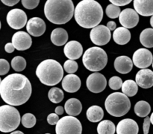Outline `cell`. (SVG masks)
I'll return each mask as SVG.
<instances>
[{
	"mask_svg": "<svg viewBox=\"0 0 153 134\" xmlns=\"http://www.w3.org/2000/svg\"><path fill=\"white\" fill-rule=\"evenodd\" d=\"M137 86L143 89H149L153 86V71L149 68H143L137 73L135 77Z\"/></svg>",
	"mask_w": 153,
	"mask_h": 134,
	"instance_id": "cell-18",
	"label": "cell"
},
{
	"mask_svg": "<svg viewBox=\"0 0 153 134\" xmlns=\"http://www.w3.org/2000/svg\"><path fill=\"white\" fill-rule=\"evenodd\" d=\"M11 66L16 71H23L26 67V61L21 56L14 57L11 60Z\"/></svg>",
	"mask_w": 153,
	"mask_h": 134,
	"instance_id": "cell-31",
	"label": "cell"
},
{
	"mask_svg": "<svg viewBox=\"0 0 153 134\" xmlns=\"http://www.w3.org/2000/svg\"><path fill=\"white\" fill-rule=\"evenodd\" d=\"M88 89L94 93H100L105 89L107 86V80L102 74L94 72L90 74L86 80Z\"/></svg>",
	"mask_w": 153,
	"mask_h": 134,
	"instance_id": "cell-11",
	"label": "cell"
},
{
	"mask_svg": "<svg viewBox=\"0 0 153 134\" xmlns=\"http://www.w3.org/2000/svg\"><path fill=\"white\" fill-rule=\"evenodd\" d=\"M10 69L9 63L4 59H0V75H4Z\"/></svg>",
	"mask_w": 153,
	"mask_h": 134,
	"instance_id": "cell-37",
	"label": "cell"
},
{
	"mask_svg": "<svg viewBox=\"0 0 153 134\" xmlns=\"http://www.w3.org/2000/svg\"><path fill=\"white\" fill-rule=\"evenodd\" d=\"M151 107L148 102L145 101H140L134 105V113L139 117H147L150 113Z\"/></svg>",
	"mask_w": 153,
	"mask_h": 134,
	"instance_id": "cell-27",
	"label": "cell"
},
{
	"mask_svg": "<svg viewBox=\"0 0 153 134\" xmlns=\"http://www.w3.org/2000/svg\"><path fill=\"white\" fill-rule=\"evenodd\" d=\"M12 44L18 51H25L29 49L32 44L31 37L25 31H17L12 37Z\"/></svg>",
	"mask_w": 153,
	"mask_h": 134,
	"instance_id": "cell-14",
	"label": "cell"
},
{
	"mask_svg": "<svg viewBox=\"0 0 153 134\" xmlns=\"http://www.w3.org/2000/svg\"><path fill=\"white\" fill-rule=\"evenodd\" d=\"M81 80L77 75L70 74L66 75L62 80V87L66 92L74 93L81 87Z\"/></svg>",
	"mask_w": 153,
	"mask_h": 134,
	"instance_id": "cell-19",
	"label": "cell"
},
{
	"mask_svg": "<svg viewBox=\"0 0 153 134\" xmlns=\"http://www.w3.org/2000/svg\"><path fill=\"white\" fill-rule=\"evenodd\" d=\"M59 119V117L56 113H51L47 116V122L50 125H56Z\"/></svg>",
	"mask_w": 153,
	"mask_h": 134,
	"instance_id": "cell-38",
	"label": "cell"
},
{
	"mask_svg": "<svg viewBox=\"0 0 153 134\" xmlns=\"http://www.w3.org/2000/svg\"><path fill=\"white\" fill-rule=\"evenodd\" d=\"M22 4L28 10H31L38 6L40 1L39 0H22Z\"/></svg>",
	"mask_w": 153,
	"mask_h": 134,
	"instance_id": "cell-36",
	"label": "cell"
},
{
	"mask_svg": "<svg viewBox=\"0 0 153 134\" xmlns=\"http://www.w3.org/2000/svg\"><path fill=\"white\" fill-rule=\"evenodd\" d=\"M105 107L108 113L114 117H121L128 113L131 101L128 97L121 92H114L107 97Z\"/></svg>",
	"mask_w": 153,
	"mask_h": 134,
	"instance_id": "cell-5",
	"label": "cell"
},
{
	"mask_svg": "<svg viewBox=\"0 0 153 134\" xmlns=\"http://www.w3.org/2000/svg\"><path fill=\"white\" fill-rule=\"evenodd\" d=\"M106 15L111 19H116L119 17L120 15V7L114 5V4H110L106 7Z\"/></svg>",
	"mask_w": 153,
	"mask_h": 134,
	"instance_id": "cell-33",
	"label": "cell"
},
{
	"mask_svg": "<svg viewBox=\"0 0 153 134\" xmlns=\"http://www.w3.org/2000/svg\"><path fill=\"white\" fill-rule=\"evenodd\" d=\"M82 62L85 68L89 71H101L107 65L108 55L101 48L91 47L84 53Z\"/></svg>",
	"mask_w": 153,
	"mask_h": 134,
	"instance_id": "cell-6",
	"label": "cell"
},
{
	"mask_svg": "<svg viewBox=\"0 0 153 134\" xmlns=\"http://www.w3.org/2000/svg\"><path fill=\"white\" fill-rule=\"evenodd\" d=\"M7 22L13 29L19 30L27 25V15L22 10L19 8L12 9L7 14Z\"/></svg>",
	"mask_w": 153,
	"mask_h": 134,
	"instance_id": "cell-9",
	"label": "cell"
},
{
	"mask_svg": "<svg viewBox=\"0 0 153 134\" xmlns=\"http://www.w3.org/2000/svg\"><path fill=\"white\" fill-rule=\"evenodd\" d=\"M133 64L139 68H146L151 66L153 62V56L152 52L147 49H137L133 54Z\"/></svg>",
	"mask_w": 153,
	"mask_h": 134,
	"instance_id": "cell-12",
	"label": "cell"
},
{
	"mask_svg": "<svg viewBox=\"0 0 153 134\" xmlns=\"http://www.w3.org/2000/svg\"><path fill=\"white\" fill-rule=\"evenodd\" d=\"M140 43L146 48H153V28H146L140 34Z\"/></svg>",
	"mask_w": 153,
	"mask_h": 134,
	"instance_id": "cell-29",
	"label": "cell"
},
{
	"mask_svg": "<svg viewBox=\"0 0 153 134\" xmlns=\"http://www.w3.org/2000/svg\"><path fill=\"white\" fill-rule=\"evenodd\" d=\"M110 1L112 4H114V5L119 7V6L127 5L131 3V0H110Z\"/></svg>",
	"mask_w": 153,
	"mask_h": 134,
	"instance_id": "cell-40",
	"label": "cell"
},
{
	"mask_svg": "<svg viewBox=\"0 0 153 134\" xmlns=\"http://www.w3.org/2000/svg\"><path fill=\"white\" fill-rule=\"evenodd\" d=\"M75 7L71 0H47L44 13L46 19L55 25H64L74 15Z\"/></svg>",
	"mask_w": 153,
	"mask_h": 134,
	"instance_id": "cell-3",
	"label": "cell"
},
{
	"mask_svg": "<svg viewBox=\"0 0 153 134\" xmlns=\"http://www.w3.org/2000/svg\"><path fill=\"white\" fill-rule=\"evenodd\" d=\"M36 75L43 84L55 86L62 80L64 69L58 61L47 59L42 61L37 67Z\"/></svg>",
	"mask_w": 153,
	"mask_h": 134,
	"instance_id": "cell-4",
	"label": "cell"
},
{
	"mask_svg": "<svg viewBox=\"0 0 153 134\" xmlns=\"http://www.w3.org/2000/svg\"><path fill=\"white\" fill-rule=\"evenodd\" d=\"M79 66L76 60H67L64 62V68L65 71H67L69 74H74L76 71H77Z\"/></svg>",
	"mask_w": 153,
	"mask_h": 134,
	"instance_id": "cell-34",
	"label": "cell"
},
{
	"mask_svg": "<svg viewBox=\"0 0 153 134\" xmlns=\"http://www.w3.org/2000/svg\"><path fill=\"white\" fill-rule=\"evenodd\" d=\"M64 92L62 91V89L58 87H53L50 89L49 93H48L49 99L54 104L61 102L64 99Z\"/></svg>",
	"mask_w": 153,
	"mask_h": 134,
	"instance_id": "cell-30",
	"label": "cell"
},
{
	"mask_svg": "<svg viewBox=\"0 0 153 134\" xmlns=\"http://www.w3.org/2000/svg\"><path fill=\"white\" fill-rule=\"evenodd\" d=\"M90 37L93 43L97 46H105L110 41L111 31L105 25H100L93 28L90 33Z\"/></svg>",
	"mask_w": 153,
	"mask_h": 134,
	"instance_id": "cell-10",
	"label": "cell"
},
{
	"mask_svg": "<svg viewBox=\"0 0 153 134\" xmlns=\"http://www.w3.org/2000/svg\"><path fill=\"white\" fill-rule=\"evenodd\" d=\"M150 118L147 117L145 118L144 121H143V134H149V127H150Z\"/></svg>",
	"mask_w": 153,
	"mask_h": 134,
	"instance_id": "cell-39",
	"label": "cell"
},
{
	"mask_svg": "<svg viewBox=\"0 0 153 134\" xmlns=\"http://www.w3.org/2000/svg\"><path fill=\"white\" fill-rule=\"evenodd\" d=\"M55 112L58 116H61V115H62L64 112V107H61V106H58V107H57L56 108H55Z\"/></svg>",
	"mask_w": 153,
	"mask_h": 134,
	"instance_id": "cell-44",
	"label": "cell"
},
{
	"mask_svg": "<svg viewBox=\"0 0 153 134\" xmlns=\"http://www.w3.org/2000/svg\"><path fill=\"white\" fill-rule=\"evenodd\" d=\"M1 2L5 4V5L12 7V6L17 4L19 2V0H1Z\"/></svg>",
	"mask_w": 153,
	"mask_h": 134,
	"instance_id": "cell-41",
	"label": "cell"
},
{
	"mask_svg": "<svg viewBox=\"0 0 153 134\" xmlns=\"http://www.w3.org/2000/svg\"><path fill=\"white\" fill-rule=\"evenodd\" d=\"M98 134H114L116 132L115 125L111 121H102L97 126Z\"/></svg>",
	"mask_w": 153,
	"mask_h": 134,
	"instance_id": "cell-28",
	"label": "cell"
},
{
	"mask_svg": "<svg viewBox=\"0 0 153 134\" xmlns=\"http://www.w3.org/2000/svg\"><path fill=\"white\" fill-rule=\"evenodd\" d=\"M119 20L123 28H133L138 24L139 15L134 9H124L120 13Z\"/></svg>",
	"mask_w": 153,
	"mask_h": 134,
	"instance_id": "cell-13",
	"label": "cell"
},
{
	"mask_svg": "<svg viewBox=\"0 0 153 134\" xmlns=\"http://www.w3.org/2000/svg\"><path fill=\"white\" fill-rule=\"evenodd\" d=\"M64 53L69 60H75L81 57L83 54V47L79 42L72 40L68 42L64 48Z\"/></svg>",
	"mask_w": 153,
	"mask_h": 134,
	"instance_id": "cell-16",
	"label": "cell"
},
{
	"mask_svg": "<svg viewBox=\"0 0 153 134\" xmlns=\"http://www.w3.org/2000/svg\"><path fill=\"white\" fill-rule=\"evenodd\" d=\"M55 132L56 134H82V124L73 116H64L57 123Z\"/></svg>",
	"mask_w": 153,
	"mask_h": 134,
	"instance_id": "cell-8",
	"label": "cell"
},
{
	"mask_svg": "<svg viewBox=\"0 0 153 134\" xmlns=\"http://www.w3.org/2000/svg\"><path fill=\"white\" fill-rule=\"evenodd\" d=\"M22 125L26 128H31L35 125L36 118L32 113H25L21 119Z\"/></svg>",
	"mask_w": 153,
	"mask_h": 134,
	"instance_id": "cell-32",
	"label": "cell"
},
{
	"mask_svg": "<svg viewBox=\"0 0 153 134\" xmlns=\"http://www.w3.org/2000/svg\"><path fill=\"white\" fill-rule=\"evenodd\" d=\"M123 80L118 76H113L111 77L108 81V85L110 88L113 90H118L120 88H122L123 86Z\"/></svg>",
	"mask_w": 153,
	"mask_h": 134,
	"instance_id": "cell-35",
	"label": "cell"
},
{
	"mask_svg": "<svg viewBox=\"0 0 153 134\" xmlns=\"http://www.w3.org/2000/svg\"><path fill=\"white\" fill-rule=\"evenodd\" d=\"M131 32L127 28L119 27L117 28L113 34V39L117 44L126 45L131 40Z\"/></svg>",
	"mask_w": 153,
	"mask_h": 134,
	"instance_id": "cell-23",
	"label": "cell"
},
{
	"mask_svg": "<svg viewBox=\"0 0 153 134\" xmlns=\"http://www.w3.org/2000/svg\"><path fill=\"white\" fill-rule=\"evenodd\" d=\"M20 114L13 106L2 105L0 107V131L9 133L14 131L20 124Z\"/></svg>",
	"mask_w": 153,
	"mask_h": 134,
	"instance_id": "cell-7",
	"label": "cell"
},
{
	"mask_svg": "<svg viewBox=\"0 0 153 134\" xmlns=\"http://www.w3.org/2000/svg\"><path fill=\"white\" fill-rule=\"evenodd\" d=\"M15 48L13 46V45L12 44V43H8L4 46V50L7 53H12L14 51Z\"/></svg>",
	"mask_w": 153,
	"mask_h": 134,
	"instance_id": "cell-42",
	"label": "cell"
},
{
	"mask_svg": "<svg viewBox=\"0 0 153 134\" xmlns=\"http://www.w3.org/2000/svg\"><path fill=\"white\" fill-rule=\"evenodd\" d=\"M87 118L91 122H99L104 117V111L102 109L97 105L91 106L87 110Z\"/></svg>",
	"mask_w": 153,
	"mask_h": 134,
	"instance_id": "cell-25",
	"label": "cell"
},
{
	"mask_svg": "<svg viewBox=\"0 0 153 134\" xmlns=\"http://www.w3.org/2000/svg\"><path fill=\"white\" fill-rule=\"evenodd\" d=\"M26 30L30 35L40 37L46 31V23L41 18L32 17L27 22Z\"/></svg>",
	"mask_w": 153,
	"mask_h": 134,
	"instance_id": "cell-15",
	"label": "cell"
},
{
	"mask_svg": "<svg viewBox=\"0 0 153 134\" xmlns=\"http://www.w3.org/2000/svg\"><path fill=\"white\" fill-rule=\"evenodd\" d=\"M76 22L84 28H94L98 26L103 18L101 4L94 0H83L75 8Z\"/></svg>",
	"mask_w": 153,
	"mask_h": 134,
	"instance_id": "cell-2",
	"label": "cell"
},
{
	"mask_svg": "<svg viewBox=\"0 0 153 134\" xmlns=\"http://www.w3.org/2000/svg\"><path fill=\"white\" fill-rule=\"evenodd\" d=\"M138 124L134 120L125 119L118 123L116 128L117 134H138Z\"/></svg>",
	"mask_w": 153,
	"mask_h": 134,
	"instance_id": "cell-17",
	"label": "cell"
},
{
	"mask_svg": "<svg viewBox=\"0 0 153 134\" xmlns=\"http://www.w3.org/2000/svg\"><path fill=\"white\" fill-rule=\"evenodd\" d=\"M150 25H151V26L153 28V16L151 17V19H150Z\"/></svg>",
	"mask_w": 153,
	"mask_h": 134,
	"instance_id": "cell-46",
	"label": "cell"
},
{
	"mask_svg": "<svg viewBox=\"0 0 153 134\" xmlns=\"http://www.w3.org/2000/svg\"><path fill=\"white\" fill-rule=\"evenodd\" d=\"M150 121H151V123L153 124V113H152V115H151V116H150Z\"/></svg>",
	"mask_w": 153,
	"mask_h": 134,
	"instance_id": "cell-47",
	"label": "cell"
},
{
	"mask_svg": "<svg viewBox=\"0 0 153 134\" xmlns=\"http://www.w3.org/2000/svg\"><path fill=\"white\" fill-rule=\"evenodd\" d=\"M32 92L31 82L22 74H10L1 80L0 95L10 106H20L28 101Z\"/></svg>",
	"mask_w": 153,
	"mask_h": 134,
	"instance_id": "cell-1",
	"label": "cell"
},
{
	"mask_svg": "<svg viewBox=\"0 0 153 134\" xmlns=\"http://www.w3.org/2000/svg\"><path fill=\"white\" fill-rule=\"evenodd\" d=\"M10 134H24V133L22 132V131L17 130V131H13V132H12Z\"/></svg>",
	"mask_w": 153,
	"mask_h": 134,
	"instance_id": "cell-45",
	"label": "cell"
},
{
	"mask_svg": "<svg viewBox=\"0 0 153 134\" xmlns=\"http://www.w3.org/2000/svg\"><path fill=\"white\" fill-rule=\"evenodd\" d=\"M0 29H1V22H0Z\"/></svg>",
	"mask_w": 153,
	"mask_h": 134,
	"instance_id": "cell-49",
	"label": "cell"
},
{
	"mask_svg": "<svg viewBox=\"0 0 153 134\" xmlns=\"http://www.w3.org/2000/svg\"><path fill=\"white\" fill-rule=\"evenodd\" d=\"M116 27H117V24L115 22L110 21V22H108L107 28H108L110 31H115V30H116Z\"/></svg>",
	"mask_w": 153,
	"mask_h": 134,
	"instance_id": "cell-43",
	"label": "cell"
},
{
	"mask_svg": "<svg viewBox=\"0 0 153 134\" xmlns=\"http://www.w3.org/2000/svg\"><path fill=\"white\" fill-rule=\"evenodd\" d=\"M138 86L133 80H127L123 83L122 92L127 97H133L137 93Z\"/></svg>",
	"mask_w": 153,
	"mask_h": 134,
	"instance_id": "cell-26",
	"label": "cell"
},
{
	"mask_svg": "<svg viewBox=\"0 0 153 134\" xmlns=\"http://www.w3.org/2000/svg\"><path fill=\"white\" fill-rule=\"evenodd\" d=\"M65 111L69 116H78L81 113L82 110V103L77 98H70L66 101L64 104Z\"/></svg>",
	"mask_w": 153,
	"mask_h": 134,
	"instance_id": "cell-24",
	"label": "cell"
},
{
	"mask_svg": "<svg viewBox=\"0 0 153 134\" xmlns=\"http://www.w3.org/2000/svg\"><path fill=\"white\" fill-rule=\"evenodd\" d=\"M134 10L143 16H153V0H134Z\"/></svg>",
	"mask_w": 153,
	"mask_h": 134,
	"instance_id": "cell-20",
	"label": "cell"
},
{
	"mask_svg": "<svg viewBox=\"0 0 153 134\" xmlns=\"http://www.w3.org/2000/svg\"><path fill=\"white\" fill-rule=\"evenodd\" d=\"M1 77H0V86H1Z\"/></svg>",
	"mask_w": 153,
	"mask_h": 134,
	"instance_id": "cell-48",
	"label": "cell"
},
{
	"mask_svg": "<svg viewBox=\"0 0 153 134\" xmlns=\"http://www.w3.org/2000/svg\"><path fill=\"white\" fill-rule=\"evenodd\" d=\"M68 34L67 31L62 28H57L51 33V41L57 46H62L67 43Z\"/></svg>",
	"mask_w": 153,
	"mask_h": 134,
	"instance_id": "cell-22",
	"label": "cell"
},
{
	"mask_svg": "<svg viewBox=\"0 0 153 134\" xmlns=\"http://www.w3.org/2000/svg\"><path fill=\"white\" fill-rule=\"evenodd\" d=\"M152 68H153V62H152Z\"/></svg>",
	"mask_w": 153,
	"mask_h": 134,
	"instance_id": "cell-50",
	"label": "cell"
},
{
	"mask_svg": "<svg viewBox=\"0 0 153 134\" xmlns=\"http://www.w3.org/2000/svg\"><path fill=\"white\" fill-rule=\"evenodd\" d=\"M114 68L117 72L127 74L132 69L133 62L127 56L117 57L114 60Z\"/></svg>",
	"mask_w": 153,
	"mask_h": 134,
	"instance_id": "cell-21",
	"label": "cell"
},
{
	"mask_svg": "<svg viewBox=\"0 0 153 134\" xmlns=\"http://www.w3.org/2000/svg\"><path fill=\"white\" fill-rule=\"evenodd\" d=\"M46 134H50V133H46Z\"/></svg>",
	"mask_w": 153,
	"mask_h": 134,
	"instance_id": "cell-51",
	"label": "cell"
}]
</instances>
